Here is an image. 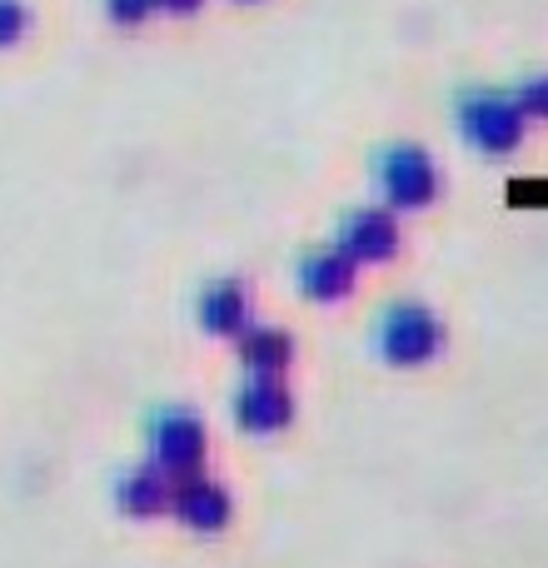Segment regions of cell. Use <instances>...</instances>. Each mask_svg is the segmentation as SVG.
I'll list each match as a JSON object with an SVG mask.
<instances>
[{
    "instance_id": "1",
    "label": "cell",
    "mask_w": 548,
    "mask_h": 568,
    "mask_svg": "<svg viewBox=\"0 0 548 568\" xmlns=\"http://www.w3.org/2000/svg\"><path fill=\"white\" fill-rule=\"evenodd\" d=\"M374 339H379L384 359L419 364V359H429V354L439 349V324H434V314L419 310V304H389V310L379 314Z\"/></svg>"
},
{
    "instance_id": "2",
    "label": "cell",
    "mask_w": 548,
    "mask_h": 568,
    "mask_svg": "<svg viewBox=\"0 0 548 568\" xmlns=\"http://www.w3.org/2000/svg\"><path fill=\"white\" fill-rule=\"evenodd\" d=\"M150 454L165 474H185L205 459V424L190 409H160L150 419Z\"/></svg>"
},
{
    "instance_id": "3",
    "label": "cell",
    "mask_w": 548,
    "mask_h": 568,
    "mask_svg": "<svg viewBox=\"0 0 548 568\" xmlns=\"http://www.w3.org/2000/svg\"><path fill=\"white\" fill-rule=\"evenodd\" d=\"M379 190H384V200H389V205H399V210L429 205V195H434L429 155H424V150H414V145L384 150V155H379Z\"/></svg>"
},
{
    "instance_id": "4",
    "label": "cell",
    "mask_w": 548,
    "mask_h": 568,
    "mask_svg": "<svg viewBox=\"0 0 548 568\" xmlns=\"http://www.w3.org/2000/svg\"><path fill=\"white\" fill-rule=\"evenodd\" d=\"M394 250H399V230H394V220L384 215V210H354L349 220H344L339 230V255H349L354 265H379V260H389Z\"/></svg>"
},
{
    "instance_id": "5",
    "label": "cell",
    "mask_w": 548,
    "mask_h": 568,
    "mask_svg": "<svg viewBox=\"0 0 548 568\" xmlns=\"http://www.w3.org/2000/svg\"><path fill=\"white\" fill-rule=\"evenodd\" d=\"M290 414H294L290 394H284L274 379H255L235 394V424L240 429L270 434V429H280V424H290Z\"/></svg>"
},
{
    "instance_id": "6",
    "label": "cell",
    "mask_w": 548,
    "mask_h": 568,
    "mask_svg": "<svg viewBox=\"0 0 548 568\" xmlns=\"http://www.w3.org/2000/svg\"><path fill=\"white\" fill-rule=\"evenodd\" d=\"M170 504H175L180 519H185L190 529H200V534L225 529V519H230L225 489H220V484H210V479H185L175 494H170Z\"/></svg>"
},
{
    "instance_id": "7",
    "label": "cell",
    "mask_w": 548,
    "mask_h": 568,
    "mask_svg": "<svg viewBox=\"0 0 548 568\" xmlns=\"http://www.w3.org/2000/svg\"><path fill=\"white\" fill-rule=\"evenodd\" d=\"M349 284H354L349 255H339V250H314V255H304L300 290L309 294V300H339V294H349Z\"/></svg>"
},
{
    "instance_id": "8",
    "label": "cell",
    "mask_w": 548,
    "mask_h": 568,
    "mask_svg": "<svg viewBox=\"0 0 548 568\" xmlns=\"http://www.w3.org/2000/svg\"><path fill=\"white\" fill-rule=\"evenodd\" d=\"M200 320H205V329H215V334H245V324H250L245 284H235V280L210 284V290L200 294Z\"/></svg>"
},
{
    "instance_id": "9",
    "label": "cell",
    "mask_w": 548,
    "mask_h": 568,
    "mask_svg": "<svg viewBox=\"0 0 548 568\" xmlns=\"http://www.w3.org/2000/svg\"><path fill=\"white\" fill-rule=\"evenodd\" d=\"M240 354H245V364L260 374V379H270V374H280L284 364H290L294 344H290V334H280V329H245Z\"/></svg>"
},
{
    "instance_id": "10",
    "label": "cell",
    "mask_w": 548,
    "mask_h": 568,
    "mask_svg": "<svg viewBox=\"0 0 548 568\" xmlns=\"http://www.w3.org/2000/svg\"><path fill=\"white\" fill-rule=\"evenodd\" d=\"M120 509L125 514H135V519H150V514H160L170 504V484L160 479L155 469H140V474H130V479H120Z\"/></svg>"
},
{
    "instance_id": "11",
    "label": "cell",
    "mask_w": 548,
    "mask_h": 568,
    "mask_svg": "<svg viewBox=\"0 0 548 568\" xmlns=\"http://www.w3.org/2000/svg\"><path fill=\"white\" fill-rule=\"evenodd\" d=\"M464 125H469V135H474V140H484V145H509V140L499 135V125H504V115H499V100H489V110H484V105H474L469 115H464Z\"/></svg>"
},
{
    "instance_id": "12",
    "label": "cell",
    "mask_w": 548,
    "mask_h": 568,
    "mask_svg": "<svg viewBox=\"0 0 548 568\" xmlns=\"http://www.w3.org/2000/svg\"><path fill=\"white\" fill-rule=\"evenodd\" d=\"M20 30H26V6L20 0H0V45H10Z\"/></svg>"
},
{
    "instance_id": "13",
    "label": "cell",
    "mask_w": 548,
    "mask_h": 568,
    "mask_svg": "<svg viewBox=\"0 0 548 568\" xmlns=\"http://www.w3.org/2000/svg\"><path fill=\"white\" fill-rule=\"evenodd\" d=\"M150 10H155V0H110V20H125V26L145 20Z\"/></svg>"
},
{
    "instance_id": "14",
    "label": "cell",
    "mask_w": 548,
    "mask_h": 568,
    "mask_svg": "<svg viewBox=\"0 0 548 568\" xmlns=\"http://www.w3.org/2000/svg\"><path fill=\"white\" fill-rule=\"evenodd\" d=\"M155 6L175 10V16H190V10H195V6H200V0H155Z\"/></svg>"
}]
</instances>
